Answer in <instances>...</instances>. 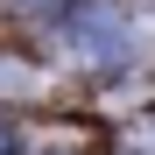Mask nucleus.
I'll list each match as a JSON object with an SVG mask.
<instances>
[{
    "instance_id": "f03ea898",
    "label": "nucleus",
    "mask_w": 155,
    "mask_h": 155,
    "mask_svg": "<svg viewBox=\"0 0 155 155\" xmlns=\"http://www.w3.org/2000/svg\"><path fill=\"white\" fill-rule=\"evenodd\" d=\"M7 148H14V134H7V127H0V155H7Z\"/></svg>"
},
{
    "instance_id": "7ed1b4c3",
    "label": "nucleus",
    "mask_w": 155,
    "mask_h": 155,
    "mask_svg": "<svg viewBox=\"0 0 155 155\" xmlns=\"http://www.w3.org/2000/svg\"><path fill=\"white\" fill-rule=\"evenodd\" d=\"M21 7H49V0H21Z\"/></svg>"
},
{
    "instance_id": "f257e3e1",
    "label": "nucleus",
    "mask_w": 155,
    "mask_h": 155,
    "mask_svg": "<svg viewBox=\"0 0 155 155\" xmlns=\"http://www.w3.org/2000/svg\"><path fill=\"white\" fill-rule=\"evenodd\" d=\"M64 42H71L85 64H127L134 28H127V14L113 7V0H85V7L64 21Z\"/></svg>"
}]
</instances>
